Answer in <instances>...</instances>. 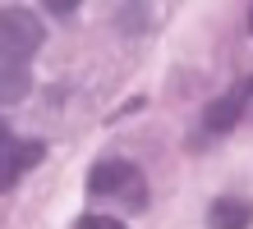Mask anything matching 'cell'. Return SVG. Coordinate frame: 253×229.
<instances>
[{"mask_svg":"<svg viewBox=\"0 0 253 229\" xmlns=\"http://www.w3.org/2000/svg\"><path fill=\"white\" fill-rule=\"evenodd\" d=\"M74 229H125V220H115V216H79Z\"/></svg>","mask_w":253,"mask_h":229,"instance_id":"ba28073f","label":"cell"},{"mask_svg":"<svg viewBox=\"0 0 253 229\" xmlns=\"http://www.w3.org/2000/svg\"><path fill=\"white\" fill-rule=\"evenodd\" d=\"M42 156H46V142H42V137H28V142H19V174L33 170V165H42Z\"/></svg>","mask_w":253,"mask_h":229,"instance_id":"52a82bcc","label":"cell"},{"mask_svg":"<svg viewBox=\"0 0 253 229\" xmlns=\"http://www.w3.org/2000/svg\"><path fill=\"white\" fill-rule=\"evenodd\" d=\"M87 193L92 197H120L129 206H147V183L133 161H97L87 170Z\"/></svg>","mask_w":253,"mask_h":229,"instance_id":"6da1fadb","label":"cell"},{"mask_svg":"<svg viewBox=\"0 0 253 229\" xmlns=\"http://www.w3.org/2000/svg\"><path fill=\"white\" fill-rule=\"evenodd\" d=\"M42 9H51V14H74V9H79V0H46Z\"/></svg>","mask_w":253,"mask_h":229,"instance_id":"9c48e42d","label":"cell"},{"mask_svg":"<svg viewBox=\"0 0 253 229\" xmlns=\"http://www.w3.org/2000/svg\"><path fill=\"white\" fill-rule=\"evenodd\" d=\"M244 92H249V110H253V78H249V83H244Z\"/></svg>","mask_w":253,"mask_h":229,"instance_id":"30bf717a","label":"cell"},{"mask_svg":"<svg viewBox=\"0 0 253 229\" xmlns=\"http://www.w3.org/2000/svg\"><path fill=\"white\" fill-rule=\"evenodd\" d=\"M14 179H19V137H14L5 129V119H0V193H9Z\"/></svg>","mask_w":253,"mask_h":229,"instance_id":"8992f818","label":"cell"},{"mask_svg":"<svg viewBox=\"0 0 253 229\" xmlns=\"http://www.w3.org/2000/svg\"><path fill=\"white\" fill-rule=\"evenodd\" d=\"M253 225V202L240 193H226L207 206V229H249Z\"/></svg>","mask_w":253,"mask_h":229,"instance_id":"277c9868","label":"cell"},{"mask_svg":"<svg viewBox=\"0 0 253 229\" xmlns=\"http://www.w3.org/2000/svg\"><path fill=\"white\" fill-rule=\"evenodd\" d=\"M28 87H33V78H28V65L0 51V105L23 101V97H28Z\"/></svg>","mask_w":253,"mask_h":229,"instance_id":"5b68a950","label":"cell"},{"mask_svg":"<svg viewBox=\"0 0 253 229\" xmlns=\"http://www.w3.org/2000/svg\"><path fill=\"white\" fill-rule=\"evenodd\" d=\"M42 41H46V33H42L33 9H23V5H5L0 9V51L5 55L28 65V60L42 51Z\"/></svg>","mask_w":253,"mask_h":229,"instance_id":"7a4b0ae2","label":"cell"},{"mask_svg":"<svg viewBox=\"0 0 253 229\" xmlns=\"http://www.w3.org/2000/svg\"><path fill=\"white\" fill-rule=\"evenodd\" d=\"M244 110H249V92H244V83H240L235 92L216 97V101L203 110V129H207V133H230V129L244 119Z\"/></svg>","mask_w":253,"mask_h":229,"instance_id":"3957f363","label":"cell"},{"mask_svg":"<svg viewBox=\"0 0 253 229\" xmlns=\"http://www.w3.org/2000/svg\"><path fill=\"white\" fill-rule=\"evenodd\" d=\"M249 33H253V5H249Z\"/></svg>","mask_w":253,"mask_h":229,"instance_id":"8fae6325","label":"cell"}]
</instances>
